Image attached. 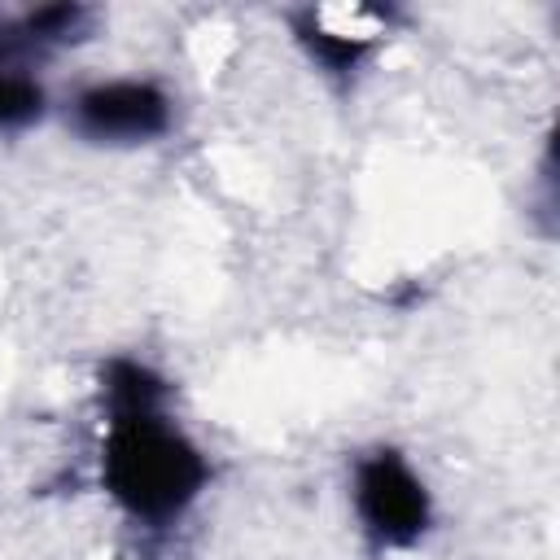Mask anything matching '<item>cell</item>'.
Wrapping results in <instances>:
<instances>
[{
	"label": "cell",
	"instance_id": "3",
	"mask_svg": "<svg viewBox=\"0 0 560 560\" xmlns=\"http://www.w3.org/2000/svg\"><path fill=\"white\" fill-rule=\"evenodd\" d=\"M74 122L92 140H153L171 122V101L153 83H101L74 101Z\"/></svg>",
	"mask_w": 560,
	"mask_h": 560
},
{
	"label": "cell",
	"instance_id": "1",
	"mask_svg": "<svg viewBox=\"0 0 560 560\" xmlns=\"http://www.w3.org/2000/svg\"><path fill=\"white\" fill-rule=\"evenodd\" d=\"M101 477L114 503L136 521H171L206 486V459L179 429L162 420V411L118 416L105 433Z\"/></svg>",
	"mask_w": 560,
	"mask_h": 560
},
{
	"label": "cell",
	"instance_id": "5",
	"mask_svg": "<svg viewBox=\"0 0 560 560\" xmlns=\"http://www.w3.org/2000/svg\"><path fill=\"white\" fill-rule=\"evenodd\" d=\"M293 31H298V39L306 44V52H311L324 70H332V74H350V70L368 57V48H372V35L328 31V26L319 22V13H315V9L293 13Z\"/></svg>",
	"mask_w": 560,
	"mask_h": 560
},
{
	"label": "cell",
	"instance_id": "6",
	"mask_svg": "<svg viewBox=\"0 0 560 560\" xmlns=\"http://www.w3.org/2000/svg\"><path fill=\"white\" fill-rule=\"evenodd\" d=\"M44 114V88L18 70H0V127H22Z\"/></svg>",
	"mask_w": 560,
	"mask_h": 560
},
{
	"label": "cell",
	"instance_id": "2",
	"mask_svg": "<svg viewBox=\"0 0 560 560\" xmlns=\"http://www.w3.org/2000/svg\"><path fill=\"white\" fill-rule=\"evenodd\" d=\"M354 503L381 547H411L429 529V494L398 451H376L359 464Z\"/></svg>",
	"mask_w": 560,
	"mask_h": 560
},
{
	"label": "cell",
	"instance_id": "4",
	"mask_svg": "<svg viewBox=\"0 0 560 560\" xmlns=\"http://www.w3.org/2000/svg\"><path fill=\"white\" fill-rule=\"evenodd\" d=\"M166 398V381L158 372H149L136 359H109L105 363V402H109V420L118 416H153L162 411Z\"/></svg>",
	"mask_w": 560,
	"mask_h": 560
},
{
	"label": "cell",
	"instance_id": "7",
	"mask_svg": "<svg viewBox=\"0 0 560 560\" xmlns=\"http://www.w3.org/2000/svg\"><path fill=\"white\" fill-rule=\"evenodd\" d=\"M79 22H83V9L79 4H44V9L26 13V22L18 31L31 44H57V39H74Z\"/></svg>",
	"mask_w": 560,
	"mask_h": 560
}]
</instances>
